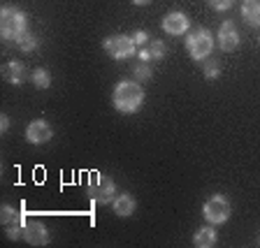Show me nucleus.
Wrapping results in <instances>:
<instances>
[{
    "mask_svg": "<svg viewBox=\"0 0 260 248\" xmlns=\"http://www.w3.org/2000/svg\"><path fill=\"white\" fill-rule=\"evenodd\" d=\"M112 102H114V107H116V112L135 114L137 109L144 104V88H142V84L135 79H123L114 86Z\"/></svg>",
    "mask_w": 260,
    "mask_h": 248,
    "instance_id": "obj_1",
    "label": "nucleus"
},
{
    "mask_svg": "<svg viewBox=\"0 0 260 248\" xmlns=\"http://www.w3.org/2000/svg\"><path fill=\"white\" fill-rule=\"evenodd\" d=\"M28 32V16L16 5H5L0 10V35L7 44H16Z\"/></svg>",
    "mask_w": 260,
    "mask_h": 248,
    "instance_id": "obj_2",
    "label": "nucleus"
},
{
    "mask_svg": "<svg viewBox=\"0 0 260 248\" xmlns=\"http://www.w3.org/2000/svg\"><path fill=\"white\" fill-rule=\"evenodd\" d=\"M214 44H216V40L207 28H195L186 38V51H188V56L195 63H202V60H207L211 56Z\"/></svg>",
    "mask_w": 260,
    "mask_h": 248,
    "instance_id": "obj_3",
    "label": "nucleus"
},
{
    "mask_svg": "<svg viewBox=\"0 0 260 248\" xmlns=\"http://www.w3.org/2000/svg\"><path fill=\"white\" fill-rule=\"evenodd\" d=\"M86 193L93 204H112V200L116 197V184L105 174H93Z\"/></svg>",
    "mask_w": 260,
    "mask_h": 248,
    "instance_id": "obj_4",
    "label": "nucleus"
},
{
    "mask_svg": "<svg viewBox=\"0 0 260 248\" xmlns=\"http://www.w3.org/2000/svg\"><path fill=\"white\" fill-rule=\"evenodd\" d=\"M202 214H205L207 223H211V225H223V223H228L230 214H233V206H230V200H228L225 195L216 193L205 202Z\"/></svg>",
    "mask_w": 260,
    "mask_h": 248,
    "instance_id": "obj_5",
    "label": "nucleus"
},
{
    "mask_svg": "<svg viewBox=\"0 0 260 248\" xmlns=\"http://www.w3.org/2000/svg\"><path fill=\"white\" fill-rule=\"evenodd\" d=\"M103 49L105 54L114 60H125L137 54V44L128 35H109V38H105Z\"/></svg>",
    "mask_w": 260,
    "mask_h": 248,
    "instance_id": "obj_6",
    "label": "nucleus"
},
{
    "mask_svg": "<svg viewBox=\"0 0 260 248\" xmlns=\"http://www.w3.org/2000/svg\"><path fill=\"white\" fill-rule=\"evenodd\" d=\"M216 44H218V49H221V51H225V54L237 51V47H239V30H237V26H235L233 21L221 23V28H218V32H216Z\"/></svg>",
    "mask_w": 260,
    "mask_h": 248,
    "instance_id": "obj_7",
    "label": "nucleus"
},
{
    "mask_svg": "<svg viewBox=\"0 0 260 248\" xmlns=\"http://www.w3.org/2000/svg\"><path fill=\"white\" fill-rule=\"evenodd\" d=\"M54 137V128H51V123L44 119H35L28 123L26 128V139L30 141V144L40 146V144H47L49 139Z\"/></svg>",
    "mask_w": 260,
    "mask_h": 248,
    "instance_id": "obj_8",
    "label": "nucleus"
},
{
    "mask_svg": "<svg viewBox=\"0 0 260 248\" xmlns=\"http://www.w3.org/2000/svg\"><path fill=\"white\" fill-rule=\"evenodd\" d=\"M162 32L168 35H186L190 28V19L184 12H170V14L162 16Z\"/></svg>",
    "mask_w": 260,
    "mask_h": 248,
    "instance_id": "obj_9",
    "label": "nucleus"
},
{
    "mask_svg": "<svg viewBox=\"0 0 260 248\" xmlns=\"http://www.w3.org/2000/svg\"><path fill=\"white\" fill-rule=\"evenodd\" d=\"M23 241L30 246H47L49 243V230L42 221H26L23 225Z\"/></svg>",
    "mask_w": 260,
    "mask_h": 248,
    "instance_id": "obj_10",
    "label": "nucleus"
},
{
    "mask_svg": "<svg viewBox=\"0 0 260 248\" xmlns=\"http://www.w3.org/2000/svg\"><path fill=\"white\" fill-rule=\"evenodd\" d=\"M26 77H28V72H26V65H23L21 60H10V63L3 65V79H5L7 84H12V86L23 84Z\"/></svg>",
    "mask_w": 260,
    "mask_h": 248,
    "instance_id": "obj_11",
    "label": "nucleus"
},
{
    "mask_svg": "<svg viewBox=\"0 0 260 248\" xmlns=\"http://www.w3.org/2000/svg\"><path fill=\"white\" fill-rule=\"evenodd\" d=\"M135 209H137V202H135V197L128 195V193H121V195H116V197L112 200V211L116 214V216H121V218L133 216Z\"/></svg>",
    "mask_w": 260,
    "mask_h": 248,
    "instance_id": "obj_12",
    "label": "nucleus"
},
{
    "mask_svg": "<svg viewBox=\"0 0 260 248\" xmlns=\"http://www.w3.org/2000/svg\"><path fill=\"white\" fill-rule=\"evenodd\" d=\"M137 56H140V60H144V63L162 60L165 58V42H162V40H151V42L144 44V47L137 51Z\"/></svg>",
    "mask_w": 260,
    "mask_h": 248,
    "instance_id": "obj_13",
    "label": "nucleus"
},
{
    "mask_svg": "<svg viewBox=\"0 0 260 248\" xmlns=\"http://www.w3.org/2000/svg\"><path fill=\"white\" fill-rule=\"evenodd\" d=\"M216 241H218V234H216V230L209 225L200 227V230L193 234V243L198 248H211V246H216Z\"/></svg>",
    "mask_w": 260,
    "mask_h": 248,
    "instance_id": "obj_14",
    "label": "nucleus"
},
{
    "mask_svg": "<svg viewBox=\"0 0 260 248\" xmlns=\"http://www.w3.org/2000/svg\"><path fill=\"white\" fill-rule=\"evenodd\" d=\"M242 16L251 28H260V0H244Z\"/></svg>",
    "mask_w": 260,
    "mask_h": 248,
    "instance_id": "obj_15",
    "label": "nucleus"
},
{
    "mask_svg": "<svg viewBox=\"0 0 260 248\" xmlns=\"http://www.w3.org/2000/svg\"><path fill=\"white\" fill-rule=\"evenodd\" d=\"M0 218H3V225H26V214L19 209H14V206L5 204L3 206V211H0Z\"/></svg>",
    "mask_w": 260,
    "mask_h": 248,
    "instance_id": "obj_16",
    "label": "nucleus"
},
{
    "mask_svg": "<svg viewBox=\"0 0 260 248\" xmlns=\"http://www.w3.org/2000/svg\"><path fill=\"white\" fill-rule=\"evenodd\" d=\"M30 81L35 84V88H49L51 86V75H49V70H44V67H38V70H32Z\"/></svg>",
    "mask_w": 260,
    "mask_h": 248,
    "instance_id": "obj_17",
    "label": "nucleus"
},
{
    "mask_svg": "<svg viewBox=\"0 0 260 248\" xmlns=\"http://www.w3.org/2000/svg\"><path fill=\"white\" fill-rule=\"evenodd\" d=\"M218 77H221V60L209 56L207 63H205V79L214 81V79H218Z\"/></svg>",
    "mask_w": 260,
    "mask_h": 248,
    "instance_id": "obj_18",
    "label": "nucleus"
},
{
    "mask_svg": "<svg viewBox=\"0 0 260 248\" xmlns=\"http://www.w3.org/2000/svg\"><path fill=\"white\" fill-rule=\"evenodd\" d=\"M133 77H135V81H149L153 77V72H151V67H149V63L140 60V63L133 67Z\"/></svg>",
    "mask_w": 260,
    "mask_h": 248,
    "instance_id": "obj_19",
    "label": "nucleus"
},
{
    "mask_svg": "<svg viewBox=\"0 0 260 248\" xmlns=\"http://www.w3.org/2000/svg\"><path fill=\"white\" fill-rule=\"evenodd\" d=\"M16 47L21 49V51H26V54H30V51H35V49H38V38H35V35L28 30L26 35H23V38L16 42Z\"/></svg>",
    "mask_w": 260,
    "mask_h": 248,
    "instance_id": "obj_20",
    "label": "nucleus"
},
{
    "mask_svg": "<svg viewBox=\"0 0 260 248\" xmlns=\"http://www.w3.org/2000/svg\"><path fill=\"white\" fill-rule=\"evenodd\" d=\"M207 3H209L211 10H216V12H225L235 5V0H207Z\"/></svg>",
    "mask_w": 260,
    "mask_h": 248,
    "instance_id": "obj_21",
    "label": "nucleus"
},
{
    "mask_svg": "<svg viewBox=\"0 0 260 248\" xmlns=\"http://www.w3.org/2000/svg\"><path fill=\"white\" fill-rule=\"evenodd\" d=\"M5 232H7V237H10L12 241H19V239L23 237V225H7Z\"/></svg>",
    "mask_w": 260,
    "mask_h": 248,
    "instance_id": "obj_22",
    "label": "nucleus"
},
{
    "mask_svg": "<svg viewBox=\"0 0 260 248\" xmlns=\"http://www.w3.org/2000/svg\"><path fill=\"white\" fill-rule=\"evenodd\" d=\"M133 42H135L137 47L149 44V32H146V30H135V32H133Z\"/></svg>",
    "mask_w": 260,
    "mask_h": 248,
    "instance_id": "obj_23",
    "label": "nucleus"
},
{
    "mask_svg": "<svg viewBox=\"0 0 260 248\" xmlns=\"http://www.w3.org/2000/svg\"><path fill=\"white\" fill-rule=\"evenodd\" d=\"M0 130H3V135L10 130V116H7V114H3V116H0Z\"/></svg>",
    "mask_w": 260,
    "mask_h": 248,
    "instance_id": "obj_24",
    "label": "nucleus"
},
{
    "mask_svg": "<svg viewBox=\"0 0 260 248\" xmlns=\"http://www.w3.org/2000/svg\"><path fill=\"white\" fill-rule=\"evenodd\" d=\"M149 3H153V0H133V5H137V7H144Z\"/></svg>",
    "mask_w": 260,
    "mask_h": 248,
    "instance_id": "obj_25",
    "label": "nucleus"
},
{
    "mask_svg": "<svg viewBox=\"0 0 260 248\" xmlns=\"http://www.w3.org/2000/svg\"><path fill=\"white\" fill-rule=\"evenodd\" d=\"M258 243H260V239H258Z\"/></svg>",
    "mask_w": 260,
    "mask_h": 248,
    "instance_id": "obj_26",
    "label": "nucleus"
}]
</instances>
